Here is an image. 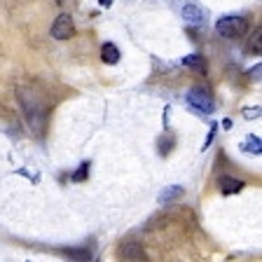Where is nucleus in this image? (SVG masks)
<instances>
[{"mask_svg": "<svg viewBox=\"0 0 262 262\" xmlns=\"http://www.w3.org/2000/svg\"><path fill=\"white\" fill-rule=\"evenodd\" d=\"M19 105H21L24 115H26V122L33 129V134L45 136V131H47V105L33 92H26V89L19 92Z\"/></svg>", "mask_w": 262, "mask_h": 262, "instance_id": "f257e3e1", "label": "nucleus"}, {"mask_svg": "<svg viewBox=\"0 0 262 262\" xmlns=\"http://www.w3.org/2000/svg\"><path fill=\"white\" fill-rule=\"evenodd\" d=\"M215 31H218V35H223L227 40H239L248 31V21H246V16H236V14L220 16L215 21Z\"/></svg>", "mask_w": 262, "mask_h": 262, "instance_id": "f03ea898", "label": "nucleus"}, {"mask_svg": "<svg viewBox=\"0 0 262 262\" xmlns=\"http://www.w3.org/2000/svg\"><path fill=\"white\" fill-rule=\"evenodd\" d=\"M187 105L202 115H211L215 110V101H213L211 92L204 87H194L187 92Z\"/></svg>", "mask_w": 262, "mask_h": 262, "instance_id": "7ed1b4c3", "label": "nucleus"}, {"mask_svg": "<svg viewBox=\"0 0 262 262\" xmlns=\"http://www.w3.org/2000/svg\"><path fill=\"white\" fill-rule=\"evenodd\" d=\"M117 257H120V262H145L147 253L138 241H124L117 248Z\"/></svg>", "mask_w": 262, "mask_h": 262, "instance_id": "20e7f679", "label": "nucleus"}, {"mask_svg": "<svg viewBox=\"0 0 262 262\" xmlns=\"http://www.w3.org/2000/svg\"><path fill=\"white\" fill-rule=\"evenodd\" d=\"M73 33H75V24H73V16L61 12L59 16L52 24V38L54 40H71Z\"/></svg>", "mask_w": 262, "mask_h": 262, "instance_id": "39448f33", "label": "nucleus"}, {"mask_svg": "<svg viewBox=\"0 0 262 262\" xmlns=\"http://www.w3.org/2000/svg\"><path fill=\"white\" fill-rule=\"evenodd\" d=\"M180 14H183V19H185L187 24H192V26H199V24H204V12H202V7H199V5H192V3H187V5H183Z\"/></svg>", "mask_w": 262, "mask_h": 262, "instance_id": "423d86ee", "label": "nucleus"}, {"mask_svg": "<svg viewBox=\"0 0 262 262\" xmlns=\"http://www.w3.org/2000/svg\"><path fill=\"white\" fill-rule=\"evenodd\" d=\"M244 187H246L244 180L232 178V176H220V190H223V194H236Z\"/></svg>", "mask_w": 262, "mask_h": 262, "instance_id": "0eeeda50", "label": "nucleus"}, {"mask_svg": "<svg viewBox=\"0 0 262 262\" xmlns=\"http://www.w3.org/2000/svg\"><path fill=\"white\" fill-rule=\"evenodd\" d=\"M61 255L71 262H92V248H63Z\"/></svg>", "mask_w": 262, "mask_h": 262, "instance_id": "6e6552de", "label": "nucleus"}, {"mask_svg": "<svg viewBox=\"0 0 262 262\" xmlns=\"http://www.w3.org/2000/svg\"><path fill=\"white\" fill-rule=\"evenodd\" d=\"M101 61H103V63H108V66L120 63V49H117V45L103 42V47H101Z\"/></svg>", "mask_w": 262, "mask_h": 262, "instance_id": "1a4fd4ad", "label": "nucleus"}, {"mask_svg": "<svg viewBox=\"0 0 262 262\" xmlns=\"http://www.w3.org/2000/svg\"><path fill=\"white\" fill-rule=\"evenodd\" d=\"M183 66L185 68H192V71H206V59H204L202 54H187L185 59H183Z\"/></svg>", "mask_w": 262, "mask_h": 262, "instance_id": "9d476101", "label": "nucleus"}, {"mask_svg": "<svg viewBox=\"0 0 262 262\" xmlns=\"http://www.w3.org/2000/svg\"><path fill=\"white\" fill-rule=\"evenodd\" d=\"M183 194V187L180 185H169V187H164L162 194H159V202L166 204V202H173V199H178V196Z\"/></svg>", "mask_w": 262, "mask_h": 262, "instance_id": "9b49d317", "label": "nucleus"}, {"mask_svg": "<svg viewBox=\"0 0 262 262\" xmlns=\"http://www.w3.org/2000/svg\"><path fill=\"white\" fill-rule=\"evenodd\" d=\"M246 150V152H251V155H260L262 152V141L260 136H248V141L241 145Z\"/></svg>", "mask_w": 262, "mask_h": 262, "instance_id": "f8f14e48", "label": "nucleus"}, {"mask_svg": "<svg viewBox=\"0 0 262 262\" xmlns=\"http://www.w3.org/2000/svg\"><path fill=\"white\" fill-rule=\"evenodd\" d=\"M260 49H262V31L257 28V33L251 38V45H248V52H251V54H260Z\"/></svg>", "mask_w": 262, "mask_h": 262, "instance_id": "ddd939ff", "label": "nucleus"}, {"mask_svg": "<svg viewBox=\"0 0 262 262\" xmlns=\"http://www.w3.org/2000/svg\"><path fill=\"white\" fill-rule=\"evenodd\" d=\"M87 176H89V162H84V164H80V169L71 176V180L73 183H82V180H87Z\"/></svg>", "mask_w": 262, "mask_h": 262, "instance_id": "4468645a", "label": "nucleus"}, {"mask_svg": "<svg viewBox=\"0 0 262 262\" xmlns=\"http://www.w3.org/2000/svg\"><path fill=\"white\" fill-rule=\"evenodd\" d=\"M260 105H255V108H244V117L246 120H257V117H260Z\"/></svg>", "mask_w": 262, "mask_h": 262, "instance_id": "2eb2a0df", "label": "nucleus"}, {"mask_svg": "<svg viewBox=\"0 0 262 262\" xmlns=\"http://www.w3.org/2000/svg\"><path fill=\"white\" fill-rule=\"evenodd\" d=\"M171 147H173V138L166 136V143L159 141V152H162V155H169V152H171Z\"/></svg>", "mask_w": 262, "mask_h": 262, "instance_id": "dca6fc26", "label": "nucleus"}, {"mask_svg": "<svg viewBox=\"0 0 262 262\" xmlns=\"http://www.w3.org/2000/svg\"><path fill=\"white\" fill-rule=\"evenodd\" d=\"M98 5H101V7H110V5H113V0H98Z\"/></svg>", "mask_w": 262, "mask_h": 262, "instance_id": "f3484780", "label": "nucleus"}]
</instances>
